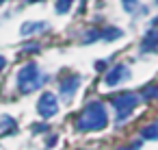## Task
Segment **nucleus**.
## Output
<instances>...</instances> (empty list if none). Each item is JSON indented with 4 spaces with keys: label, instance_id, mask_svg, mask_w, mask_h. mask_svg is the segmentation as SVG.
<instances>
[{
    "label": "nucleus",
    "instance_id": "1",
    "mask_svg": "<svg viewBox=\"0 0 158 150\" xmlns=\"http://www.w3.org/2000/svg\"><path fill=\"white\" fill-rule=\"evenodd\" d=\"M106 124H108V115H106V109H104V104L102 102H89L85 109H82V113L78 115V120H76V128L80 130V133H91V130H102V128H106Z\"/></svg>",
    "mask_w": 158,
    "mask_h": 150
},
{
    "label": "nucleus",
    "instance_id": "2",
    "mask_svg": "<svg viewBox=\"0 0 158 150\" xmlns=\"http://www.w3.org/2000/svg\"><path fill=\"white\" fill-rule=\"evenodd\" d=\"M46 83V76L39 72L37 63H26L20 72H18V89L22 94H31L37 87H41Z\"/></svg>",
    "mask_w": 158,
    "mask_h": 150
},
{
    "label": "nucleus",
    "instance_id": "3",
    "mask_svg": "<svg viewBox=\"0 0 158 150\" xmlns=\"http://www.w3.org/2000/svg\"><path fill=\"white\" fill-rule=\"evenodd\" d=\"M139 100H141V98H139L136 94H130V91H128V94L113 96V100H110V102H113V107L117 109V124H121V122H123V120L134 111V107L139 104Z\"/></svg>",
    "mask_w": 158,
    "mask_h": 150
},
{
    "label": "nucleus",
    "instance_id": "4",
    "mask_svg": "<svg viewBox=\"0 0 158 150\" xmlns=\"http://www.w3.org/2000/svg\"><path fill=\"white\" fill-rule=\"evenodd\" d=\"M37 111H39V115H41L44 120L56 115V111H59V100H56V96L50 94V91L41 94V98H39V102H37Z\"/></svg>",
    "mask_w": 158,
    "mask_h": 150
},
{
    "label": "nucleus",
    "instance_id": "5",
    "mask_svg": "<svg viewBox=\"0 0 158 150\" xmlns=\"http://www.w3.org/2000/svg\"><path fill=\"white\" fill-rule=\"evenodd\" d=\"M128 76H130V70H128L123 63H117L115 68H110V70H108V74H106L104 83H106L108 87H115V85H119L121 81H126Z\"/></svg>",
    "mask_w": 158,
    "mask_h": 150
},
{
    "label": "nucleus",
    "instance_id": "6",
    "mask_svg": "<svg viewBox=\"0 0 158 150\" xmlns=\"http://www.w3.org/2000/svg\"><path fill=\"white\" fill-rule=\"evenodd\" d=\"M78 85H80V78H78V76L63 78V81H61V85H59L61 96H63V98H72V96H74V91L78 89Z\"/></svg>",
    "mask_w": 158,
    "mask_h": 150
},
{
    "label": "nucleus",
    "instance_id": "7",
    "mask_svg": "<svg viewBox=\"0 0 158 150\" xmlns=\"http://www.w3.org/2000/svg\"><path fill=\"white\" fill-rule=\"evenodd\" d=\"M18 130V124L11 115H0V135H11Z\"/></svg>",
    "mask_w": 158,
    "mask_h": 150
},
{
    "label": "nucleus",
    "instance_id": "8",
    "mask_svg": "<svg viewBox=\"0 0 158 150\" xmlns=\"http://www.w3.org/2000/svg\"><path fill=\"white\" fill-rule=\"evenodd\" d=\"M48 29V24L46 22H26V24H22V29H20V33L26 37V35H33V33H39V31H46Z\"/></svg>",
    "mask_w": 158,
    "mask_h": 150
},
{
    "label": "nucleus",
    "instance_id": "9",
    "mask_svg": "<svg viewBox=\"0 0 158 150\" xmlns=\"http://www.w3.org/2000/svg\"><path fill=\"white\" fill-rule=\"evenodd\" d=\"M143 50H158V29L154 26L143 39Z\"/></svg>",
    "mask_w": 158,
    "mask_h": 150
},
{
    "label": "nucleus",
    "instance_id": "10",
    "mask_svg": "<svg viewBox=\"0 0 158 150\" xmlns=\"http://www.w3.org/2000/svg\"><path fill=\"white\" fill-rule=\"evenodd\" d=\"M141 137H143V139H158V120L152 122L149 126H145V128L141 130Z\"/></svg>",
    "mask_w": 158,
    "mask_h": 150
},
{
    "label": "nucleus",
    "instance_id": "11",
    "mask_svg": "<svg viewBox=\"0 0 158 150\" xmlns=\"http://www.w3.org/2000/svg\"><path fill=\"white\" fill-rule=\"evenodd\" d=\"M145 100H152V98H158V83H154V85H147L145 89H143V94H141Z\"/></svg>",
    "mask_w": 158,
    "mask_h": 150
},
{
    "label": "nucleus",
    "instance_id": "12",
    "mask_svg": "<svg viewBox=\"0 0 158 150\" xmlns=\"http://www.w3.org/2000/svg\"><path fill=\"white\" fill-rule=\"evenodd\" d=\"M72 5H74V0H56L54 9H56V13H67Z\"/></svg>",
    "mask_w": 158,
    "mask_h": 150
},
{
    "label": "nucleus",
    "instance_id": "13",
    "mask_svg": "<svg viewBox=\"0 0 158 150\" xmlns=\"http://www.w3.org/2000/svg\"><path fill=\"white\" fill-rule=\"evenodd\" d=\"M121 5H123V9H126L128 13H134V11L139 9V2H136V0H121Z\"/></svg>",
    "mask_w": 158,
    "mask_h": 150
},
{
    "label": "nucleus",
    "instance_id": "14",
    "mask_svg": "<svg viewBox=\"0 0 158 150\" xmlns=\"http://www.w3.org/2000/svg\"><path fill=\"white\" fill-rule=\"evenodd\" d=\"M119 35H121L119 29H106V31H102V37H104V39H115V37H119Z\"/></svg>",
    "mask_w": 158,
    "mask_h": 150
},
{
    "label": "nucleus",
    "instance_id": "15",
    "mask_svg": "<svg viewBox=\"0 0 158 150\" xmlns=\"http://www.w3.org/2000/svg\"><path fill=\"white\" fill-rule=\"evenodd\" d=\"M98 37H102V33H100V31H89V33H87V35L82 37V42H85V44H89V42L98 39Z\"/></svg>",
    "mask_w": 158,
    "mask_h": 150
},
{
    "label": "nucleus",
    "instance_id": "16",
    "mask_svg": "<svg viewBox=\"0 0 158 150\" xmlns=\"http://www.w3.org/2000/svg\"><path fill=\"white\" fill-rule=\"evenodd\" d=\"M141 148V141H134L132 146H128V148H119V150H139Z\"/></svg>",
    "mask_w": 158,
    "mask_h": 150
},
{
    "label": "nucleus",
    "instance_id": "17",
    "mask_svg": "<svg viewBox=\"0 0 158 150\" xmlns=\"http://www.w3.org/2000/svg\"><path fill=\"white\" fill-rule=\"evenodd\" d=\"M5 65H7V59H5V57H0V70H2Z\"/></svg>",
    "mask_w": 158,
    "mask_h": 150
},
{
    "label": "nucleus",
    "instance_id": "18",
    "mask_svg": "<svg viewBox=\"0 0 158 150\" xmlns=\"http://www.w3.org/2000/svg\"><path fill=\"white\" fill-rule=\"evenodd\" d=\"M154 26H158V18H156V20H154Z\"/></svg>",
    "mask_w": 158,
    "mask_h": 150
},
{
    "label": "nucleus",
    "instance_id": "19",
    "mask_svg": "<svg viewBox=\"0 0 158 150\" xmlns=\"http://www.w3.org/2000/svg\"><path fill=\"white\" fill-rule=\"evenodd\" d=\"M0 2H2V0H0Z\"/></svg>",
    "mask_w": 158,
    "mask_h": 150
},
{
    "label": "nucleus",
    "instance_id": "20",
    "mask_svg": "<svg viewBox=\"0 0 158 150\" xmlns=\"http://www.w3.org/2000/svg\"><path fill=\"white\" fill-rule=\"evenodd\" d=\"M156 2H158V0H156Z\"/></svg>",
    "mask_w": 158,
    "mask_h": 150
}]
</instances>
